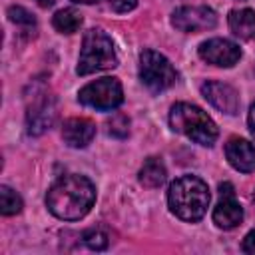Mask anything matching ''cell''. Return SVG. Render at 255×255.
Listing matches in <instances>:
<instances>
[{
  "mask_svg": "<svg viewBox=\"0 0 255 255\" xmlns=\"http://www.w3.org/2000/svg\"><path fill=\"white\" fill-rule=\"evenodd\" d=\"M96 135V124L88 118H70L62 126V137L70 147H86Z\"/></svg>",
  "mask_w": 255,
  "mask_h": 255,
  "instance_id": "obj_12",
  "label": "cell"
},
{
  "mask_svg": "<svg viewBox=\"0 0 255 255\" xmlns=\"http://www.w3.org/2000/svg\"><path fill=\"white\" fill-rule=\"evenodd\" d=\"M165 165L159 157H147L143 161V165L139 167V173H137V179L143 187H159L163 181H165Z\"/></svg>",
  "mask_w": 255,
  "mask_h": 255,
  "instance_id": "obj_15",
  "label": "cell"
},
{
  "mask_svg": "<svg viewBox=\"0 0 255 255\" xmlns=\"http://www.w3.org/2000/svg\"><path fill=\"white\" fill-rule=\"evenodd\" d=\"M52 26L60 34H74L82 26V14L78 10H74V8H62V10H58L54 14Z\"/></svg>",
  "mask_w": 255,
  "mask_h": 255,
  "instance_id": "obj_16",
  "label": "cell"
},
{
  "mask_svg": "<svg viewBox=\"0 0 255 255\" xmlns=\"http://www.w3.org/2000/svg\"><path fill=\"white\" fill-rule=\"evenodd\" d=\"M72 2H76V4H94L96 0H72Z\"/></svg>",
  "mask_w": 255,
  "mask_h": 255,
  "instance_id": "obj_26",
  "label": "cell"
},
{
  "mask_svg": "<svg viewBox=\"0 0 255 255\" xmlns=\"http://www.w3.org/2000/svg\"><path fill=\"white\" fill-rule=\"evenodd\" d=\"M56 120V102L48 92H40L34 94L30 104H28V112H26V126H28V133L32 135H40L44 133Z\"/></svg>",
  "mask_w": 255,
  "mask_h": 255,
  "instance_id": "obj_7",
  "label": "cell"
},
{
  "mask_svg": "<svg viewBox=\"0 0 255 255\" xmlns=\"http://www.w3.org/2000/svg\"><path fill=\"white\" fill-rule=\"evenodd\" d=\"M8 16L16 26H20L24 30H34L36 28V18L22 6H10L8 8Z\"/></svg>",
  "mask_w": 255,
  "mask_h": 255,
  "instance_id": "obj_18",
  "label": "cell"
},
{
  "mask_svg": "<svg viewBox=\"0 0 255 255\" xmlns=\"http://www.w3.org/2000/svg\"><path fill=\"white\" fill-rule=\"evenodd\" d=\"M84 243L90 247V249H96V251H102L108 247V235L102 231V229H90L84 233Z\"/></svg>",
  "mask_w": 255,
  "mask_h": 255,
  "instance_id": "obj_20",
  "label": "cell"
},
{
  "mask_svg": "<svg viewBox=\"0 0 255 255\" xmlns=\"http://www.w3.org/2000/svg\"><path fill=\"white\" fill-rule=\"evenodd\" d=\"M22 209V197L8 185L0 187V211L2 215H16Z\"/></svg>",
  "mask_w": 255,
  "mask_h": 255,
  "instance_id": "obj_17",
  "label": "cell"
},
{
  "mask_svg": "<svg viewBox=\"0 0 255 255\" xmlns=\"http://www.w3.org/2000/svg\"><path fill=\"white\" fill-rule=\"evenodd\" d=\"M96 201L94 183L78 173L60 177L46 193V205L52 215L66 221L82 219Z\"/></svg>",
  "mask_w": 255,
  "mask_h": 255,
  "instance_id": "obj_1",
  "label": "cell"
},
{
  "mask_svg": "<svg viewBox=\"0 0 255 255\" xmlns=\"http://www.w3.org/2000/svg\"><path fill=\"white\" fill-rule=\"evenodd\" d=\"M139 80L151 92H163L175 84L177 72L163 54L155 50H143L139 54Z\"/></svg>",
  "mask_w": 255,
  "mask_h": 255,
  "instance_id": "obj_5",
  "label": "cell"
},
{
  "mask_svg": "<svg viewBox=\"0 0 255 255\" xmlns=\"http://www.w3.org/2000/svg\"><path fill=\"white\" fill-rule=\"evenodd\" d=\"M253 201H255V195H253Z\"/></svg>",
  "mask_w": 255,
  "mask_h": 255,
  "instance_id": "obj_27",
  "label": "cell"
},
{
  "mask_svg": "<svg viewBox=\"0 0 255 255\" xmlns=\"http://www.w3.org/2000/svg\"><path fill=\"white\" fill-rule=\"evenodd\" d=\"M108 4L116 10V12H129L135 8L137 0H108Z\"/></svg>",
  "mask_w": 255,
  "mask_h": 255,
  "instance_id": "obj_21",
  "label": "cell"
},
{
  "mask_svg": "<svg viewBox=\"0 0 255 255\" xmlns=\"http://www.w3.org/2000/svg\"><path fill=\"white\" fill-rule=\"evenodd\" d=\"M225 157L241 173L255 171V145L243 137H231L225 143Z\"/></svg>",
  "mask_w": 255,
  "mask_h": 255,
  "instance_id": "obj_11",
  "label": "cell"
},
{
  "mask_svg": "<svg viewBox=\"0 0 255 255\" xmlns=\"http://www.w3.org/2000/svg\"><path fill=\"white\" fill-rule=\"evenodd\" d=\"M171 24L179 32L211 30L217 24V16L207 6H181L171 14Z\"/></svg>",
  "mask_w": 255,
  "mask_h": 255,
  "instance_id": "obj_8",
  "label": "cell"
},
{
  "mask_svg": "<svg viewBox=\"0 0 255 255\" xmlns=\"http://www.w3.org/2000/svg\"><path fill=\"white\" fill-rule=\"evenodd\" d=\"M229 28L241 40L255 38V12L251 8H235L229 12Z\"/></svg>",
  "mask_w": 255,
  "mask_h": 255,
  "instance_id": "obj_14",
  "label": "cell"
},
{
  "mask_svg": "<svg viewBox=\"0 0 255 255\" xmlns=\"http://www.w3.org/2000/svg\"><path fill=\"white\" fill-rule=\"evenodd\" d=\"M209 189L203 179L197 175H181L177 177L167 191V203L175 217L183 221H199L209 205Z\"/></svg>",
  "mask_w": 255,
  "mask_h": 255,
  "instance_id": "obj_2",
  "label": "cell"
},
{
  "mask_svg": "<svg viewBox=\"0 0 255 255\" xmlns=\"http://www.w3.org/2000/svg\"><path fill=\"white\" fill-rule=\"evenodd\" d=\"M116 66H118V56L112 38L104 30L98 28L88 30L82 40V52L78 58L76 72L80 76H88L100 70H112Z\"/></svg>",
  "mask_w": 255,
  "mask_h": 255,
  "instance_id": "obj_4",
  "label": "cell"
},
{
  "mask_svg": "<svg viewBox=\"0 0 255 255\" xmlns=\"http://www.w3.org/2000/svg\"><path fill=\"white\" fill-rule=\"evenodd\" d=\"M243 221V207L233 197H221L213 209V223L219 229H235Z\"/></svg>",
  "mask_w": 255,
  "mask_h": 255,
  "instance_id": "obj_13",
  "label": "cell"
},
{
  "mask_svg": "<svg viewBox=\"0 0 255 255\" xmlns=\"http://www.w3.org/2000/svg\"><path fill=\"white\" fill-rule=\"evenodd\" d=\"M169 126L177 133L189 137L191 141H195L199 145H207V147L213 145L217 135H219L215 122L199 106H193L187 102H177L171 108Z\"/></svg>",
  "mask_w": 255,
  "mask_h": 255,
  "instance_id": "obj_3",
  "label": "cell"
},
{
  "mask_svg": "<svg viewBox=\"0 0 255 255\" xmlns=\"http://www.w3.org/2000/svg\"><path fill=\"white\" fill-rule=\"evenodd\" d=\"M201 94L221 114L233 116L239 110V96H237L235 88L229 86V84H223V82H205L201 86Z\"/></svg>",
  "mask_w": 255,
  "mask_h": 255,
  "instance_id": "obj_10",
  "label": "cell"
},
{
  "mask_svg": "<svg viewBox=\"0 0 255 255\" xmlns=\"http://www.w3.org/2000/svg\"><path fill=\"white\" fill-rule=\"evenodd\" d=\"M36 2H38V4L42 6V8H48V6H52V4L56 2V0H36Z\"/></svg>",
  "mask_w": 255,
  "mask_h": 255,
  "instance_id": "obj_25",
  "label": "cell"
},
{
  "mask_svg": "<svg viewBox=\"0 0 255 255\" xmlns=\"http://www.w3.org/2000/svg\"><path fill=\"white\" fill-rule=\"evenodd\" d=\"M219 195L221 197H233V185L231 183H221L219 185Z\"/></svg>",
  "mask_w": 255,
  "mask_h": 255,
  "instance_id": "obj_23",
  "label": "cell"
},
{
  "mask_svg": "<svg viewBox=\"0 0 255 255\" xmlns=\"http://www.w3.org/2000/svg\"><path fill=\"white\" fill-rule=\"evenodd\" d=\"M247 122H249V129H251V133H253V137H255V104H253L251 110H249V118H247Z\"/></svg>",
  "mask_w": 255,
  "mask_h": 255,
  "instance_id": "obj_24",
  "label": "cell"
},
{
  "mask_svg": "<svg viewBox=\"0 0 255 255\" xmlns=\"http://www.w3.org/2000/svg\"><path fill=\"white\" fill-rule=\"evenodd\" d=\"M197 52H199L201 60H205L207 64L219 66V68H231L241 58L239 46L225 38H211V40L203 42Z\"/></svg>",
  "mask_w": 255,
  "mask_h": 255,
  "instance_id": "obj_9",
  "label": "cell"
},
{
  "mask_svg": "<svg viewBox=\"0 0 255 255\" xmlns=\"http://www.w3.org/2000/svg\"><path fill=\"white\" fill-rule=\"evenodd\" d=\"M78 100L84 106L108 112V110H116L124 102V90L118 78H100L84 86L78 94Z\"/></svg>",
  "mask_w": 255,
  "mask_h": 255,
  "instance_id": "obj_6",
  "label": "cell"
},
{
  "mask_svg": "<svg viewBox=\"0 0 255 255\" xmlns=\"http://www.w3.org/2000/svg\"><path fill=\"white\" fill-rule=\"evenodd\" d=\"M243 251L249 253V255H255V229L245 235V239H243Z\"/></svg>",
  "mask_w": 255,
  "mask_h": 255,
  "instance_id": "obj_22",
  "label": "cell"
},
{
  "mask_svg": "<svg viewBox=\"0 0 255 255\" xmlns=\"http://www.w3.org/2000/svg\"><path fill=\"white\" fill-rule=\"evenodd\" d=\"M108 133L110 135H116V137H126L129 133V120L124 116V114H114L110 120H108Z\"/></svg>",
  "mask_w": 255,
  "mask_h": 255,
  "instance_id": "obj_19",
  "label": "cell"
}]
</instances>
